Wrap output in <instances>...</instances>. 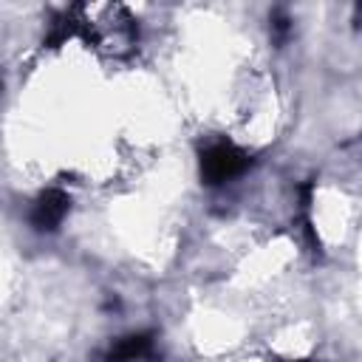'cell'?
I'll use <instances>...</instances> for the list:
<instances>
[{"mask_svg":"<svg viewBox=\"0 0 362 362\" xmlns=\"http://www.w3.org/2000/svg\"><path fill=\"white\" fill-rule=\"evenodd\" d=\"M76 14V37L88 42V48L105 51L110 57H127L136 48L139 31L130 11L119 3L105 6H74Z\"/></svg>","mask_w":362,"mask_h":362,"instance_id":"cell-1","label":"cell"},{"mask_svg":"<svg viewBox=\"0 0 362 362\" xmlns=\"http://www.w3.org/2000/svg\"><path fill=\"white\" fill-rule=\"evenodd\" d=\"M249 164H252V156L246 150H240L235 141H226V139H218V141L206 144L201 150V158H198L201 178L209 187H221V184L243 175L249 170Z\"/></svg>","mask_w":362,"mask_h":362,"instance_id":"cell-2","label":"cell"},{"mask_svg":"<svg viewBox=\"0 0 362 362\" xmlns=\"http://www.w3.org/2000/svg\"><path fill=\"white\" fill-rule=\"evenodd\" d=\"M68 209H71V195L62 192V189H57V187H51V189H45V192L37 195L28 221H31V226L37 232H54L65 221Z\"/></svg>","mask_w":362,"mask_h":362,"instance_id":"cell-3","label":"cell"},{"mask_svg":"<svg viewBox=\"0 0 362 362\" xmlns=\"http://www.w3.org/2000/svg\"><path fill=\"white\" fill-rule=\"evenodd\" d=\"M153 351V334H127L116 339L105 356V362H136Z\"/></svg>","mask_w":362,"mask_h":362,"instance_id":"cell-4","label":"cell"},{"mask_svg":"<svg viewBox=\"0 0 362 362\" xmlns=\"http://www.w3.org/2000/svg\"><path fill=\"white\" fill-rule=\"evenodd\" d=\"M277 362H314V359H277Z\"/></svg>","mask_w":362,"mask_h":362,"instance_id":"cell-5","label":"cell"}]
</instances>
